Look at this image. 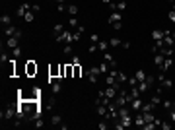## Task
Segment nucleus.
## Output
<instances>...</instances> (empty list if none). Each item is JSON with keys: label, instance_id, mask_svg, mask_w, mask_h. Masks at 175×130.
Here are the masks:
<instances>
[{"label": "nucleus", "instance_id": "1", "mask_svg": "<svg viewBox=\"0 0 175 130\" xmlns=\"http://www.w3.org/2000/svg\"><path fill=\"white\" fill-rule=\"evenodd\" d=\"M86 76H88V82L90 84H97L99 76H101V70H99V66H91L86 70Z\"/></svg>", "mask_w": 175, "mask_h": 130}, {"label": "nucleus", "instance_id": "2", "mask_svg": "<svg viewBox=\"0 0 175 130\" xmlns=\"http://www.w3.org/2000/svg\"><path fill=\"white\" fill-rule=\"evenodd\" d=\"M16 109H18V105H16V107L14 105H8L2 111V120H12V119L16 120Z\"/></svg>", "mask_w": 175, "mask_h": 130}, {"label": "nucleus", "instance_id": "3", "mask_svg": "<svg viewBox=\"0 0 175 130\" xmlns=\"http://www.w3.org/2000/svg\"><path fill=\"white\" fill-rule=\"evenodd\" d=\"M55 39H57L58 43H72V45H74V33H72V31H68V29H64V31H62L58 37H55Z\"/></svg>", "mask_w": 175, "mask_h": 130}, {"label": "nucleus", "instance_id": "4", "mask_svg": "<svg viewBox=\"0 0 175 130\" xmlns=\"http://www.w3.org/2000/svg\"><path fill=\"white\" fill-rule=\"evenodd\" d=\"M37 70H39V68H37L35 60H27L26 62V74L29 76V78H33V76L37 74Z\"/></svg>", "mask_w": 175, "mask_h": 130}, {"label": "nucleus", "instance_id": "5", "mask_svg": "<svg viewBox=\"0 0 175 130\" xmlns=\"http://www.w3.org/2000/svg\"><path fill=\"white\" fill-rule=\"evenodd\" d=\"M142 105H144V99H142V97H136V99H132L130 103H128V109H132V111L138 113L140 109H142Z\"/></svg>", "mask_w": 175, "mask_h": 130}, {"label": "nucleus", "instance_id": "6", "mask_svg": "<svg viewBox=\"0 0 175 130\" xmlns=\"http://www.w3.org/2000/svg\"><path fill=\"white\" fill-rule=\"evenodd\" d=\"M164 29H154L152 31V39H154V43H164Z\"/></svg>", "mask_w": 175, "mask_h": 130}, {"label": "nucleus", "instance_id": "7", "mask_svg": "<svg viewBox=\"0 0 175 130\" xmlns=\"http://www.w3.org/2000/svg\"><path fill=\"white\" fill-rule=\"evenodd\" d=\"M49 76H51V78H60V64H53V66L49 68Z\"/></svg>", "mask_w": 175, "mask_h": 130}, {"label": "nucleus", "instance_id": "8", "mask_svg": "<svg viewBox=\"0 0 175 130\" xmlns=\"http://www.w3.org/2000/svg\"><path fill=\"white\" fill-rule=\"evenodd\" d=\"M62 89V78H55V82L51 84V91L53 93H60Z\"/></svg>", "mask_w": 175, "mask_h": 130}, {"label": "nucleus", "instance_id": "9", "mask_svg": "<svg viewBox=\"0 0 175 130\" xmlns=\"http://www.w3.org/2000/svg\"><path fill=\"white\" fill-rule=\"evenodd\" d=\"M171 66H173V58H171V56H165L164 64H161V66H160V72H167V70H169V68H171Z\"/></svg>", "mask_w": 175, "mask_h": 130}, {"label": "nucleus", "instance_id": "10", "mask_svg": "<svg viewBox=\"0 0 175 130\" xmlns=\"http://www.w3.org/2000/svg\"><path fill=\"white\" fill-rule=\"evenodd\" d=\"M18 43H20V39L16 37V35H14V37H8V39H6V47H8V49H16V47H18Z\"/></svg>", "mask_w": 175, "mask_h": 130}, {"label": "nucleus", "instance_id": "11", "mask_svg": "<svg viewBox=\"0 0 175 130\" xmlns=\"http://www.w3.org/2000/svg\"><path fill=\"white\" fill-rule=\"evenodd\" d=\"M16 31H18V27H16L14 23H12V25H6V27H4V35H6V37H12Z\"/></svg>", "mask_w": 175, "mask_h": 130}, {"label": "nucleus", "instance_id": "12", "mask_svg": "<svg viewBox=\"0 0 175 130\" xmlns=\"http://www.w3.org/2000/svg\"><path fill=\"white\" fill-rule=\"evenodd\" d=\"M64 29H66V25H64V23H57V25L53 27V35H55V37H58V35H60Z\"/></svg>", "mask_w": 175, "mask_h": 130}, {"label": "nucleus", "instance_id": "13", "mask_svg": "<svg viewBox=\"0 0 175 130\" xmlns=\"http://www.w3.org/2000/svg\"><path fill=\"white\" fill-rule=\"evenodd\" d=\"M99 70H101V74H109V72L113 70V68H111V64L105 60V62H101V64H99Z\"/></svg>", "mask_w": 175, "mask_h": 130}, {"label": "nucleus", "instance_id": "14", "mask_svg": "<svg viewBox=\"0 0 175 130\" xmlns=\"http://www.w3.org/2000/svg\"><path fill=\"white\" fill-rule=\"evenodd\" d=\"M164 60H165V56L161 55V52H156V56H154V62H156V66H158V68L164 64Z\"/></svg>", "mask_w": 175, "mask_h": 130}, {"label": "nucleus", "instance_id": "15", "mask_svg": "<svg viewBox=\"0 0 175 130\" xmlns=\"http://www.w3.org/2000/svg\"><path fill=\"white\" fill-rule=\"evenodd\" d=\"M123 19V16H121V12H113V14L109 16V23H115V22H121Z\"/></svg>", "mask_w": 175, "mask_h": 130}, {"label": "nucleus", "instance_id": "16", "mask_svg": "<svg viewBox=\"0 0 175 130\" xmlns=\"http://www.w3.org/2000/svg\"><path fill=\"white\" fill-rule=\"evenodd\" d=\"M68 27H72V29H80V23H78L76 16H72V18L68 19Z\"/></svg>", "mask_w": 175, "mask_h": 130}, {"label": "nucleus", "instance_id": "17", "mask_svg": "<svg viewBox=\"0 0 175 130\" xmlns=\"http://www.w3.org/2000/svg\"><path fill=\"white\" fill-rule=\"evenodd\" d=\"M138 89H140V93H148L150 91V86H148V82H138Z\"/></svg>", "mask_w": 175, "mask_h": 130}, {"label": "nucleus", "instance_id": "18", "mask_svg": "<svg viewBox=\"0 0 175 130\" xmlns=\"http://www.w3.org/2000/svg\"><path fill=\"white\" fill-rule=\"evenodd\" d=\"M23 19H26L27 23H31L33 19H35V12H33V10H27V12H26V16H23Z\"/></svg>", "mask_w": 175, "mask_h": 130}, {"label": "nucleus", "instance_id": "19", "mask_svg": "<svg viewBox=\"0 0 175 130\" xmlns=\"http://www.w3.org/2000/svg\"><path fill=\"white\" fill-rule=\"evenodd\" d=\"M0 23H2L4 27H6V25H12V18H10V16H6V14L0 16Z\"/></svg>", "mask_w": 175, "mask_h": 130}, {"label": "nucleus", "instance_id": "20", "mask_svg": "<svg viewBox=\"0 0 175 130\" xmlns=\"http://www.w3.org/2000/svg\"><path fill=\"white\" fill-rule=\"evenodd\" d=\"M66 12H68V14H70V18H72V16H76V14H78V6H76V4H68Z\"/></svg>", "mask_w": 175, "mask_h": 130}, {"label": "nucleus", "instance_id": "21", "mask_svg": "<svg viewBox=\"0 0 175 130\" xmlns=\"http://www.w3.org/2000/svg\"><path fill=\"white\" fill-rule=\"evenodd\" d=\"M109 47H111V45H109V41H99V43H97V49H99L101 52H105Z\"/></svg>", "mask_w": 175, "mask_h": 130}, {"label": "nucleus", "instance_id": "22", "mask_svg": "<svg viewBox=\"0 0 175 130\" xmlns=\"http://www.w3.org/2000/svg\"><path fill=\"white\" fill-rule=\"evenodd\" d=\"M60 123H62V117L60 115H53L51 117V124H53V126H58Z\"/></svg>", "mask_w": 175, "mask_h": 130}, {"label": "nucleus", "instance_id": "23", "mask_svg": "<svg viewBox=\"0 0 175 130\" xmlns=\"http://www.w3.org/2000/svg\"><path fill=\"white\" fill-rule=\"evenodd\" d=\"M109 45H111V47H123V41H121L119 37H111L109 39Z\"/></svg>", "mask_w": 175, "mask_h": 130}, {"label": "nucleus", "instance_id": "24", "mask_svg": "<svg viewBox=\"0 0 175 130\" xmlns=\"http://www.w3.org/2000/svg\"><path fill=\"white\" fill-rule=\"evenodd\" d=\"M161 107H164L165 111H171V109H173V101H169V99L161 101Z\"/></svg>", "mask_w": 175, "mask_h": 130}, {"label": "nucleus", "instance_id": "25", "mask_svg": "<svg viewBox=\"0 0 175 130\" xmlns=\"http://www.w3.org/2000/svg\"><path fill=\"white\" fill-rule=\"evenodd\" d=\"M95 107H97V115L99 117H105L107 115V107H105V105H95Z\"/></svg>", "mask_w": 175, "mask_h": 130}, {"label": "nucleus", "instance_id": "26", "mask_svg": "<svg viewBox=\"0 0 175 130\" xmlns=\"http://www.w3.org/2000/svg\"><path fill=\"white\" fill-rule=\"evenodd\" d=\"M160 86H161V87H164V89H171V87H173V82H171V80H167V78H165V80H164V82H161V84H160Z\"/></svg>", "mask_w": 175, "mask_h": 130}, {"label": "nucleus", "instance_id": "27", "mask_svg": "<svg viewBox=\"0 0 175 130\" xmlns=\"http://www.w3.org/2000/svg\"><path fill=\"white\" fill-rule=\"evenodd\" d=\"M134 78L138 80V82H144L146 80V74H144V70H136V74H134Z\"/></svg>", "mask_w": 175, "mask_h": 130}, {"label": "nucleus", "instance_id": "28", "mask_svg": "<svg viewBox=\"0 0 175 130\" xmlns=\"http://www.w3.org/2000/svg\"><path fill=\"white\" fill-rule=\"evenodd\" d=\"M171 126H173V123H167V120H161V123H160L161 130H171Z\"/></svg>", "mask_w": 175, "mask_h": 130}, {"label": "nucleus", "instance_id": "29", "mask_svg": "<svg viewBox=\"0 0 175 130\" xmlns=\"http://www.w3.org/2000/svg\"><path fill=\"white\" fill-rule=\"evenodd\" d=\"M72 66H74V78H80L82 76V66L80 64H72Z\"/></svg>", "mask_w": 175, "mask_h": 130}, {"label": "nucleus", "instance_id": "30", "mask_svg": "<svg viewBox=\"0 0 175 130\" xmlns=\"http://www.w3.org/2000/svg\"><path fill=\"white\" fill-rule=\"evenodd\" d=\"M97 128H99V130H107V128H109V120H107V119H103L101 123L97 124Z\"/></svg>", "mask_w": 175, "mask_h": 130}, {"label": "nucleus", "instance_id": "31", "mask_svg": "<svg viewBox=\"0 0 175 130\" xmlns=\"http://www.w3.org/2000/svg\"><path fill=\"white\" fill-rule=\"evenodd\" d=\"M20 56H22V49H20V47L12 49V58H20Z\"/></svg>", "mask_w": 175, "mask_h": 130}, {"label": "nucleus", "instance_id": "32", "mask_svg": "<svg viewBox=\"0 0 175 130\" xmlns=\"http://www.w3.org/2000/svg\"><path fill=\"white\" fill-rule=\"evenodd\" d=\"M64 55H74V47H72V43H66V47H64Z\"/></svg>", "mask_w": 175, "mask_h": 130}, {"label": "nucleus", "instance_id": "33", "mask_svg": "<svg viewBox=\"0 0 175 130\" xmlns=\"http://www.w3.org/2000/svg\"><path fill=\"white\" fill-rule=\"evenodd\" d=\"M127 8V2H117L115 4V12H123Z\"/></svg>", "mask_w": 175, "mask_h": 130}, {"label": "nucleus", "instance_id": "34", "mask_svg": "<svg viewBox=\"0 0 175 130\" xmlns=\"http://www.w3.org/2000/svg\"><path fill=\"white\" fill-rule=\"evenodd\" d=\"M150 101H152V103L158 107V105H161V101H164V99H161L160 95H152V99H150Z\"/></svg>", "mask_w": 175, "mask_h": 130}, {"label": "nucleus", "instance_id": "35", "mask_svg": "<svg viewBox=\"0 0 175 130\" xmlns=\"http://www.w3.org/2000/svg\"><path fill=\"white\" fill-rule=\"evenodd\" d=\"M146 82H148L150 89H152V87H154V84H156V76H146Z\"/></svg>", "mask_w": 175, "mask_h": 130}, {"label": "nucleus", "instance_id": "36", "mask_svg": "<svg viewBox=\"0 0 175 130\" xmlns=\"http://www.w3.org/2000/svg\"><path fill=\"white\" fill-rule=\"evenodd\" d=\"M33 123H35V128H43V126H45V120L41 119V117H39V119H35Z\"/></svg>", "mask_w": 175, "mask_h": 130}, {"label": "nucleus", "instance_id": "37", "mask_svg": "<svg viewBox=\"0 0 175 130\" xmlns=\"http://www.w3.org/2000/svg\"><path fill=\"white\" fill-rule=\"evenodd\" d=\"M127 80H128V78H127V76H124V74H123V72H119V76H117V82H121V84H124V82H127Z\"/></svg>", "mask_w": 175, "mask_h": 130}, {"label": "nucleus", "instance_id": "38", "mask_svg": "<svg viewBox=\"0 0 175 130\" xmlns=\"http://www.w3.org/2000/svg\"><path fill=\"white\" fill-rule=\"evenodd\" d=\"M95 51H97V43H91L90 47H88V52H90V55H94Z\"/></svg>", "mask_w": 175, "mask_h": 130}, {"label": "nucleus", "instance_id": "39", "mask_svg": "<svg viewBox=\"0 0 175 130\" xmlns=\"http://www.w3.org/2000/svg\"><path fill=\"white\" fill-rule=\"evenodd\" d=\"M0 60H2V64H8V62H10V56H8L6 52L2 51V56H0Z\"/></svg>", "mask_w": 175, "mask_h": 130}, {"label": "nucleus", "instance_id": "40", "mask_svg": "<svg viewBox=\"0 0 175 130\" xmlns=\"http://www.w3.org/2000/svg\"><path fill=\"white\" fill-rule=\"evenodd\" d=\"M127 82H128V86H130V87H132V86H138V80H136L134 76H132V78H128Z\"/></svg>", "mask_w": 175, "mask_h": 130}, {"label": "nucleus", "instance_id": "41", "mask_svg": "<svg viewBox=\"0 0 175 130\" xmlns=\"http://www.w3.org/2000/svg\"><path fill=\"white\" fill-rule=\"evenodd\" d=\"M111 25H113L117 31H121V29H123V22H115V23H111Z\"/></svg>", "mask_w": 175, "mask_h": 130}, {"label": "nucleus", "instance_id": "42", "mask_svg": "<svg viewBox=\"0 0 175 130\" xmlns=\"http://www.w3.org/2000/svg\"><path fill=\"white\" fill-rule=\"evenodd\" d=\"M167 18H169V22H171V23H175V10L169 12V14H167Z\"/></svg>", "mask_w": 175, "mask_h": 130}, {"label": "nucleus", "instance_id": "43", "mask_svg": "<svg viewBox=\"0 0 175 130\" xmlns=\"http://www.w3.org/2000/svg\"><path fill=\"white\" fill-rule=\"evenodd\" d=\"M66 8H68V6L62 2V4H58V6H57V10H58V12H66Z\"/></svg>", "mask_w": 175, "mask_h": 130}, {"label": "nucleus", "instance_id": "44", "mask_svg": "<svg viewBox=\"0 0 175 130\" xmlns=\"http://www.w3.org/2000/svg\"><path fill=\"white\" fill-rule=\"evenodd\" d=\"M169 120L175 124V109H171V111H169Z\"/></svg>", "mask_w": 175, "mask_h": 130}, {"label": "nucleus", "instance_id": "45", "mask_svg": "<svg viewBox=\"0 0 175 130\" xmlns=\"http://www.w3.org/2000/svg\"><path fill=\"white\" fill-rule=\"evenodd\" d=\"M90 41H91V43H99V41H101V39H99V37H97V35H95V33H94V35H91V37H90Z\"/></svg>", "mask_w": 175, "mask_h": 130}, {"label": "nucleus", "instance_id": "46", "mask_svg": "<svg viewBox=\"0 0 175 130\" xmlns=\"http://www.w3.org/2000/svg\"><path fill=\"white\" fill-rule=\"evenodd\" d=\"M31 10H33V12H39L41 6H39V4H31Z\"/></svg>", "mask_w": 175, "mask_h": 130}, {"label": "nucleus", "instance_id": "47", "mask_svg": "<svg viewBox=\"0 0 175 130\" xmlns=\"http://www.w3.org/2000/svg\"><path fill=\"white\" fill-rule=\"evenodd\" d=\"M101 2H103V4H107V6H109V4H111V0H101Z\"/></svg>", "mask_w": 175, "mask_h": 130}, {"label": "nucleus", "instance_id": "48", "mask_svg": "<svg viewBox=\"0 0 175 130\" xmlns=\"http://www.w3.org/2000/svg\"><path fill=\"white\" fill-rule=\"evenodd\" d=\"M55 2H57V4H62V2H64V0H55Z\"/></svg>", "mask_w": 175, "mask_h": 130}, {"label": "nucleus", "instance_id": "49", "mask_svg": "<svg viewBox=\"0 0 175 130\" xmlns=\"http://www.w3.org/2000/svg\"><path fill=\"white\" fill-rule=\"evenodd\" d=\"M171 37H173V41H175V31H173V33H171Z\"/></svg>", "mask_w": 175, "mask_h": 130}, {"label": "nucleus", "instance_id": "50", "mask_svg": "<svg viewBox=\"0 0 175 130\" xmlns=\"http://www.w3.org/2000/svg\"><path fill=\"white\" fill-rule=\"evenodd\" d=\"M173 109H175V101H173Z\"/></svg>", "mask_w": 175, "mask_h": 130}]
</instances>
